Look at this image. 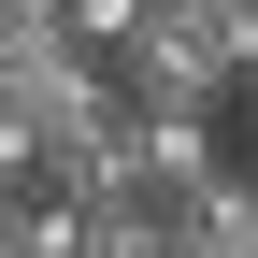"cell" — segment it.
Here are the masks:
<instances>
[{"label": "cell", "mask_w": 258, "mask_h": 258, "mask_svg": "<svg viewBox=\"0 0 258 258\" xmlns=\"http://www.w3.org/2000/svg\"><path fill=\"white\" fill-rule=\"evenodd\" d=\"M144 15H158V0H57V43H72L86 72H101V57H115V43H129Z\"/></svg>", "instance_id": "obj_1"}]
</instances>
